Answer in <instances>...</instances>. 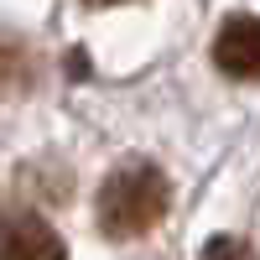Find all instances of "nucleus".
<instances>
[{
    "label": "nucleus",
    "mask_w": 260,
    "mask_h": 260,
    "mask_svg": "<svg viewBox=\"0 0 260 260\" xmlns=\"http://www.w3.org/2000/svg\"><path fill=\"white\" fill-rule=\"evenodd\" d=\"M198 260H255V250H250L245 240H234V234H213Z\"/></svg>",
    "instance_id": "20e7f679"
},
{
    "label": "nucleus",
    "mask_w": 260,
    "mask_h": 260,
    "mask_svg": "<svg viewBox=\"0 0 260 260\" xmlns=\"http://www.w3.org/2000/svg\"><path fill=\"white\" fill-rule=\"evenodd\" d=\"M213 62L229 78H260V16H229L213 37Z\"/></svg>",
    "instance_id": "7ed1b4c3"
},
{
    "label": "nucleus",
    "mask_w": 260,
    "mask_h": 260,
    "mask_svg": "<svg viewBox=\"0 0 260 260\" xmlns=\"http://www.w3.org/2000/svg\"><path fill=\"white\" fill-rule=\"evenodd\" d=\"M167 203H172L167 172L156 161L130 156L99 182L94 219H99V234H110V240H141L167 219Z\"/></svg>",
    "instance_id": "f257e3e1"
},
{
    "label": "nucleus",
    "mask_w": 260,
    "mask_h": 260,
    "mask_svg": "<svg viewBox=\"0 0 260 260\" xmlns=\"http://www.w3.org/2000/svg\"><path fill=\"white\" fill-rule=\"evenodd\" d=\"M0 260H68V245L37 208L0 198Z\"/></svg>",
    "instance_id": "f03ea898"
}]
</instances>
